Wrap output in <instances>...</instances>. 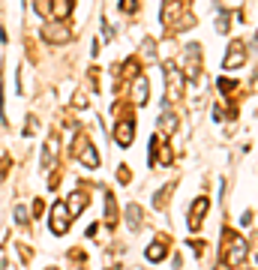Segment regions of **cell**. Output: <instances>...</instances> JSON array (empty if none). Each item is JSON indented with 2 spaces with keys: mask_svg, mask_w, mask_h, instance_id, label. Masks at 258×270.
Instances as JSON below:
<instances>
[{
  "mask_svg": "<svg viewBox=\"0 0 258 270\" xmlns=\"http://www.w3.org/2000/svg\"><path fill=\"white\" fill-rule=\"evenodd\" d=\"M72 153L81 159L84 168H99V153L93 147V141H87L84 135H75V144H72Z\"/></svg>",
  "mask_w": 258,
  "mask_h": 270,
  "instance_id": "1",
  "label": "cell"
},
{
  "mask_svg": "<svg viewBox=\"0 0 258 270\" xmlns=\"http://www.w3.org/2000/svg\"><path fill=\"white\" fill-rule=\"evenodd\" d=\"M147 159H150V165H159V168H165V165H171V162H174V153H171L168 141H162V135H156V138L150 141Z\"/></svg>",
  "mask_w": 258,
  "mask_h": 270,
  "instance_id": "2",
  "label": "cell"
},
{
  "mask_svg": "<svg viewBox=\"0 0 258 270\" xmlns=\"http://www.w3.org/2000/svg\"><path fill=\"white\" fill-rule=\"evenodd\" d=\"M225 237H228V252H225V264L228 267H240L243 261H246V252H249V246H246V240H240L234 231H225Z\"/></svg>",
  "mask_w": 258,
  "mask_h": 270,
  "instance_id": "3",
  "label": "cell"
},
{
  "mask_svg": "<svg viewBox=\"0 0 258 270\" xmlns=\"http://www.w3.org/2000/svg\"><path fill=\"white\" fill-rule=\"evenodd\" d=\"M183 69L180 66H174V60H168L165 63V93H168V99H177V96H183Z\"/></svg>",
  "mask_w": 258,
  "mask_h": 270,
  "instance_id": "4",
  "label": "cell"
},
{
  "mask_svg": "<svg viewBox=\"0 0 258 270\" xmlns=\"http://www.w3.org/2000/svg\"><path fill=\"white\" fill-rule=\"evenodd\" d=\"M69 213H66V204L63 201H54V207H51V216H48V228H51V234L54 237H63L66 231H69Z\"/></svg>",
  "mask_w": 258,
  "mask_h": 270,
  "instance_id": "5",
  "label": "cell"
},
{
  "mask_svg": "<svg viewBox=\"0 0 258 270\" xmlns=\"http://www.w3.org/2000/svg\"><path fill=\"white\" fill-rule=\"evenodd\" d=\"M42 39L51 42V45H66V42L72 39V30H69L63 21H48V24L42 27Z\"/></svg>",
  "mask_w": 258,
  "mask_h": 270,
  "instance_id": "6",
  "label": "cell"
},
{
  "mask_svg": "<svg viewBox=\"0 0 258 270\" xmlns=\"http://www.w3.org/2000/svg\"><path fill=\"white\" fill-rule=\"evenodd\" d=\"M183 54H186V72H183V78L189 75L192 81H198V75H201V48H198V42H189Z\"/></svg>",
  "mask_w": 258,
  "mask_h": 270,
  "instance_id": "7",
  "label": "cell"
},
{
  "mask_svg": "<svg viewBox=\"0 0 258 270\" xmlns=\"http://www.w3.org/2000/svg\"><path fill=\"white\" fill-rule=\"evenodd\" d=\"M243 63H246V45L234 39V42L228 45V54H225L222 66H225V69H237V66H243Z\"/></svg>",
  "mask_w": 258,
  "mask_h": 270,
  "instance_id": "8",
  "label": "cell"
},
{
  "mask_svg": "<svg viewBox=\"0 0 258 270\" xmlns=\"http://www.w3.org/2000/svg\"><path fill=\"white\" fill-rule=\"evenodd\" d=\"M207 207H210V201H207L204 195L192 201V207H189V228H192V231H195V228H201V222H204V213H207Z\"/></svg>",
  "mask_w": 258,
  "mask_h": 270,
  "instance_id": "9",
  "label": "cell"
},
{
  "mask_svg": "<svg viewBox=\"0 0 258 270\" xmlns=\"http://www.w3.org/2000/svg\"><path fill=\"white\" fill-rule=\"evenodd\" d=\"M147 93H150V84H147V78L138 72L135 81H132V105H144L147 102Z\"/></svg>",
  "mask_w": 258,
  "mask_h": 270,
  "instance_id": "10",
  "label": "cell"
},
{
  "mask_svg": "<svg viewBox=\"0 0 258 270\" xmlns=\"http://www.w3.org/2000/svg\"><path fill=\"white\" fill-rule=\"evenodd\" d=\"M132 138H135V123H132V120H120L117 129H114V141H117L120 147H129Z\"/></svg>",
  "mask_w": 258,
  "mask_h": 270,
  "instance_id": "11",
  "label": "cell"
},
{
  "mask_svg": "<svg viewBox=\"0 0 258 270\" xmlns=\"http://www.w3.org/2000/svg\"><path fill=\"white\" fill-rule=\"evenodd\" d=\"M165 252H168V243H165V240L159 237V240H153L150 246L144 249V258L150 261V264H156V261H162V258H165Z\"/></svg>",
  "mask_w": 258,
  "mask_h": 270,
  "instance_id": "12",
  "label": "cell"
},
{
  "mask_svg": "<svg viewBox=\"0 0 258 270\" xmlns=\"http://www.w3.org/2000/svg\"><path fill=\"white\" fill-rule=\"evenodd\" d=\"M84 207H87V192H72L69 201H66V213L69 216H78Z\"/></svg>",
  "mask_w": 258,
  "mask_h": 270,
  "instance_id": "13",
  "label": "cell"
},
{
  "mask_svg": "<svg viewBox=\"0 0 258 270\" xmlns=\"http://www.w3.org/2000/svg\"><path fill=\"white\" fill-rule=\"evenodd\" d=\"M105 225H108V228L117 225V204H114V195H111V192H105Z\"/></svg>",
  "mask_w": 258,
  "mask_h": 270,
  "instance_id": "14",
  "label": "cell"
},
{
  "mask_svg": "<svg viewBox=\"0 0 258 270\" xmlns=\"http://www.w3.org/2000/svg\"><path fill=\"white\" fill-rule=\"evenodd\" d=\"M174 129H177V117L165 108V111L159 114V132H162V135H174Z\"/></svg>",
  "mask_w": 258,
  "mask_h": 270,
  "instance_id": "15",
  "label": "cell"
},
{
  "mask_svg": "<svg viewBox=\"0 0 258 270\" xmlns=\"http://www.w3.org/2000/svg\"><path fill=\"white\" fill-rule=\"evenodd\" d=\"M126 222H129V228H132V231H138V228H141L144 213H141V207H138V204H129V207H126Z\"/></svg>",
  "mask_w": 258,
  "mask_h": 270,
  "instance_id": "16",
  "label": "cell"
},
{
  "mask_svg": "<svg viewBox=\"0 0 258 270\" xmlns=\"http://www.w3.org/2000/svg\"><path fill=\"white\" fill-rule=\"evenodd\" d=\"M57 153V135H51L45 141V150H42V168H51V156Z\"/></svg>",
  "mask_w": 258,
  "mask_h": 270,
  "instance_id": "17",
  "label": "cell"
},
{
  "mask_svg": "<svg viewBox=\"0 0 258 270\" xmlns=\"http://www.w3.org/2000/svg\"><path fill=\"white\" fill-rule=\"evenodd\" d=\"M171 192H174V183H165V186L156 192V195H153V207H162V201L171 195Z\"/></svg>",
  "mask_w": 258,
  "mask_h": 270,
  "instance_id": "18",
  "label": "cell"
},
{
  "mask_svg": "<svg viewBox=\"0 0 258 270\" xmlns=\"http://www.w3.org/2000/svg\"><path fill=\"white\" fill-rule=\"evenodd\" d=\"M120 12H138V0H120Z\"/></svg>",
  "mask_w": 258,
  "mask_h": 270,
  "instance_id": "19",
  "label": "cell"
},
{
  "mask_svg": "<svg viewBox=\"0 0 258 270\" xmlns=\"http://www.w3.org/2000/svg\"><path fill=\"white\" fill-rule=\"evenodd\" d=\"M15 222H18V225H27V207H24V204L15 207Z\"/></svg>",
  "mask_w": 258,
  "mask_h": 270,
  "instance_id": "20",
  "label": "cell"
},
{
  "mask_svg": "<svg viewBox=\"0 0 258 270\" xmlns=\"http://www.w3.org/2000/svg\"><path fill=\"white\" fill-rule=\"evenodd\" d=\"M69 9H72V0H60V6L54 9V15H60V18H63V15H69Z\"/></svg>",
  "mask_w": 258,
  "mask_h": 270,
  "instance_id": "21",
  "label": "cell"
},
{
  "mask_svg": "<svg viewBox=\"0 0 258 270\" xmlns=\"http://www.w3.org/2000/svg\"><path fill=\"white\" fill-rule=\"evenodd\" d=\"M216 30H219V33H228V15H225V12L219 15V21H216Z\"/></svg>",
  "mask_w": 258,
  "mask_h": 270,
  "instance_id": "22",
  "label": "cell"
},
{
  "mask_svg": "<svg viewBox=\"0 0 258 270\" xmlns=\"http://www.w3.org/2000/svg\"><path fill=\"white\" fill-rule=\"evenodd\" d=\"M117 180H120V183H129V180H132V171H129V168L123 165V168L117 171Z\"/></svg>",
  "mask_w": 258,
  "mask_h": 270,
  "instance_id": "23",
  "label": "cell"
},
{
  "mask_svg": "<svg viewBox=\"0 0 258 270\" xmlns=\"http://www.w3.org/2000/svg\"><path fill=\"white\" fill-rule=\"evenodd\" d=\"M42 207H45V204H42V201H39V198H36V201H33V210H36V213H33V216H42Z\"/></svg>",
  "mask_w": 258,
  "mask_h": 270,
  "instance_id": "24",
  "label": "cell"
},
{
  "mask_svg": "<svg viewBox=\"0 0 258 270\" xmlns=\"http://www.w3.org/2000/svg\"><path fill=\"white\" fill-rule=\"evenodd\" d=\"M18 255H21L24 261H30V249H27V246H18Z\"/></svg>",
  "mask_w": 258,
  "mask_h": 270,
  "instance_id": "25",
  "label": "cell"
},
{
  "mask_svg": "<svg viewBox=\"0 0 258 270\" xmlns=\"http://www.w3.org/2000/svg\"><path fill=\"white\" fill-rule=\"evenodd\" d=\"M72 102H75L78 108H84V105H87V99H84V96H78V93H75V99H72Z\"/></svg>",
  "mask_w": 258,
  "mask_h": 270,
  "instance_id": "26",
  "label": "cell"
},
{
  "mask_svg": "<svg viewBox=\"0 0 258 270\" xmlns=\"http://www.w3.org/2000/svg\"><path fill=\"white\" fill-rule=\"evenodd\" d=\"M249 222H252V213H249V210H246V213H243V216H240V225H249Z\"/></svg>",
  "mask_w": 258,
  "mask_h": 270,
  "instance_id": "27",
  "label": "cell"
},
{
  "mask_svg": "<svg viewBox=\"0 0 258 270\" xmlns=\"http://www.w3.org/2000/svg\"><path fill=\"white\" fill-rule=\"evenodd\" d=\"M108 270H120V267H117V264H114V267H108Z\"/></svg>",
  "mask_w": 258,
  "mask_h": 270,
  "instance_id": "28",
  "label": "cell"
},
{
  "mask_svg": "<svg viewBox=\"0 0 258 270\" xmlns=\"http://www.w3.org/2000/svg\"><path fill=\"white\" fill-rule=\"evenodd\" d=\"M45 270H54V267H45Z\"/></svg>",
  "mask_w": 258,
  "mask_h": 270,
  "instance_id": "29",
  "label": "cell"
},
{
  "mask_svg": "<svg viewBox=\"0 0 258 270\" xmlns=\"http://www.w3.org/2000/svg\"><path fill=\"white\" fill-rule=\"evenodd\" d=\"M75 270H81V267H75Z\"/></svg>",
  "mask_w": 258,
  "mask_h": 270,
  "instance_id": "30",
  "label": "cell"
}]
</instances>
